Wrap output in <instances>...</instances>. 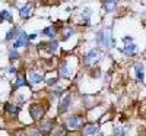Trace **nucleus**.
Returning <instances> with one entry per match:
<instances>
[{
  "mask_svg": "<svg viewBox=\"0 0 146 136\" xmlns=\"http://www.w3.org/2000/svg\"><path fill=\"white\" fill-rule=\"evenodd\" d=\"M123 43H124V45H126V44H131V43H133V37H131V35L123 37Z\"/></svg>",
  "mask_w": 146,
  "mask_h": 136,
  "instance_id": "obj_26",
  "label": "nucleus"
},
{
  "mask_svg": "<svg viewBox=\"0 0 146 136\" xmlns=\"http://www.w3.org/2000/svg\"><path fill=\"white\" fill-rule=\"evenodd\" d=\"M19 15H21V18H22V19H29V18L34 15L32 5H31V3H28V5H25L23 7H21V9H19Z\"/></svg>",
  "mask_w": 146,
  "mask_h": 136,
  "instance_id": "obj_13",
  "label": "nucleus"
},
{
  "mask_svg": "<svg viewBox=\"0 0 146 136\" xmlns=\"http://www.w3.org/2000/svg\"><path fill=\"white\" fill-rule=\"evenodd\" d=\"M82 133L85 136H96L100 133V127L96 123H85L82 127Z\"/></svg>",
  "mask_w": 146,
  "mask_h": 136,
  "instance_id": "obj_10",
  "label": "nucleus"
},
{
  "mask_svg": "<svg viewBox=\"0 0 146 136\" xmlns=\"http://www.w3.org/2000/svg\"><path fill=\"white\" fill-rule=\"evenodd\" d=\"M45 114V107L41 103H32L29 105V116L35 120V121H40L44 119Z\"/></svg>",
  "mask_w": 146,
  "mask_h": 136,
  "instance_id": "obj_4",
  "label": "nucleus"
},
{
  "mask_svg": "<svg viewBox=\"0 0 146 136\" xmlns=\"http://www.w3.org/2000/svg\"><path fill=\"white\" fill-rule=\"evenodd\" d=\"M15 136H29V133H27L23 129H21V130H18V132L15 133Z\"/></svg>",
  "mask_w": 146,
  "mask_h": 136,
  "instance_id": "obj_28",
  "label": "nucleus"
},
{
  "mask_svg": "<svg viewBox=\"0 0 146 136\" xmlns=\"http://www.w3.org/2000/svg\"><path fill=\"white\" fill-rule=\"evenodd\" d=\"M21 34V29L18 27H12L9 31H7V35H6V41H12V40H16Z\"/></svg>",
  "mask_w": 146,
  "mask_h": 136,
  "instance_id": "obj_17",
  "label": "nucleus"
},
{
  "mask_svg": "<svg viewBox=\"0 0 146 136\" xmlns=\"http://www.w3.org/2000/svg\"><path fill=\"white\" fill-rule=\"evenodd\" d=\"M29 45V38H28V34L25 32V31H21V34H19V37L15 40V43H13V50H18L19 47H28Z\"/></svg>",
  "mask_w": 146,
  "mask_h": 136,
  "instance_id": "obj_8",
  "label": "nucleus"
},
{
  "mask_svg": "<svg viewBox=\"0 0 146 136\" xmlns=\"http://www.w3.org/2000/svg\"><path fill=\"white\" fill-rule=\"evenodd\" d=\"M66 136H79V135L75 133V132H70V133H66Z\"/></svg>",
  "mask_w": 146,
  "mask_h": 136,
  "instance_id": "obj_31",
  "label": "nucleus"
},
{
  "mask_svg": "<svg viewBox=\"0 0 146 136\" xmlns=\"http://www.w3.org/2000/svg\"><path fill=\"white\" fill-rule=\"evenodd\" d=\"M58 47H60V45H58V41H57V40H51L50 43H48V51L54 54V53L58 51Z\"/></svg>",
  "mask_w": 146,
  "mask_h": 136,
  "instance_id": "obj_20",
  "label": "nucleus"
},
{
  "mask_svg": "<svg viewBox=\"0 0 146 136\" xmlns=\"http://www.w3.org/2000/svg\"><path fill=\"white\" fill-rule=\"evenodd\" d=\"M36 37H38V32H34V34H31V35H28V38H29V43L32 41V40H35Z\"/></svg>",
  "mask_w": 146,
  "mask_h": 136,
  "instance_id": "obj_29",
  "label": "nucleus"
},
{
  "mask_svg": "<svg viewBox=\"0 0 146 136\" xmlns=\"http://www.w3.org/2000/svg\"><path fill=\"white\" fill-rule=\"evenodd\" d=\"M29 136H44V133L41 130H38V129H32L29 132Z\"/></svg>",
  "mask_w": 146,
  "mask_h": 136,
  "instance_id": "obj_25",
  "label": "nucleus"
},
{
  "mask_svg": "<svg viewBox=\"0 0 146 136\" xmlns=\"http://www.w3.org/2000/svg\"><path fill=\"white\" fill-rule=\"evenodd\" d=\"M63 92H64L63 88H56V89L51 92V97H54V98H60V97L63 95Z\"/></svg>",
  "mask_w": 146,
  "mask_h": 136,
  "instance_id": "obj_24",
  "label": "nucleus"
},
{
  "mask_svg": "<svg viewBox=\"0 0 146 136\" xmlns=\"http://www.w3.org/2000/svg\"><path fill=\"white\" fill-rule=\"evenodd\" d=\"M63 34H64V35L62 37V38H63V40H67L69 37H72L73 34H75V29H73V28H66V29L63 31Z\"/></svg>",
  "mask_w": 146,
  "mask_h": 136,
  "instance_id": "obj_23",
  "label": "nucleus"
},
{
  "mask_svg": "<svg viewBox=\"0 0 146 136\" xmlns=\"http://www.w3.org/2000/svg\"><path fill=\"white\" fill-rule=\"evenodd\" d=\"M45 83H47V86H56V85L58 83V76H51V78H48V79L45 81Z\"/></svg>",
  "mask_w": 146,
  "mask_h": 136,
  "instance_id": "obj_21",
  "label": "nucleus"
},
{
  "mask_svg": "<svg viewBox=\"0 0 146 136\" xmlns=\"http://www.w3.org/2000/svg\"><path fill=\"white\" fill-rule=\"evenodd\" d=\"M145 65H143V61H135L133 63V72H135V76H136V79L139 81V82H145Z\"/></svg>",
  "mask_w": 146,
  "mask_h": 136,
  "instance_id": "obj_7",
  "label": "nucleus"
},
{
  "mask_svg": "<svg viewBox=\"0 0 146 136\" xmlns=\"http://www.w3.org/2000/svg\"><path fill=\"white\" fill-rule=\"evenodd\" d=\"M7 73H16V67H13V66H10V67L7 69Z\"/></svg>",
  "mask_w": 146,
  "mask_h": 136,
  "instance_id": "obj_30",
  "label": "nucleus"
},
{
  "mask_svg": "<svg viewBox=\"0 0 146 136\" xmlns=\"http://www.w3.org/2000/svg\"><path fill=\"white\" fill-rule=\"evenodd\" d=\"M54 129H56L54 127V120H51V119L40 120V129L38 130H41L42 133H53Z\"/></svg>",
  "mask_w": 146,
  "mask_h": 136,
  "instance_id": "obj_11",
  "label": "nucleus"
},
{
  "mask_svg": "<svg viewBox=\"0 0 146 136\" xmlns=\"http://www.w3.org/2000/svg\"><path fill=\"white\" fill-rule=\"evenodd\" d=\"M21 57V54H19V51L18 50H13V48H12V50L9 51V60L12 61V60H18Z\"/></svg>",
  "mask_w": 146,
  "mask_h": 136,
  "instance_id": "obj_22",
  "label": "nucleus"
},
{
  "mask_svg": "<svg viewBox=\"0 0 146 136\" xmlns=\"http://www.w3.org/2000/svg\"><path fill=\"white\" fill-rule=\"evenodd\" d=\"M121 53H123L126 57H136L139 54V47L135 43L126 44V45H123V48H121Z\"/></svg>",
  "mask_w": 146,
  "mask_h": 136,
  "instance_id": "obj_9",
  "label": "nucleus"
},
{
  "mask_svg": "<svg viewBox=\"0 0 146 136\" xmlns=\"http://www.w3.org/2000/svg\"><path fill=\"white\" fill-rule=\"evenodd\" d=\"M91 75H92V78H100L101 76V70L98 67H95V70L91 72Z\"/></svg>",
  "mask_w": 146,
  "mask_h": 136,
  "instance_id": "obj_27",
  "label": "nucleus"
},
{
  "mask_svg": "<svg viewBox=\"0 0 146 136\" xmlns=\"http://www.w3.org/2000/svg\"><path fill=\"white\" fill-rule=\"evenodd\" d=\"M0 21H7V22H13V16L9 10H0Z\"/></svg>",
  "mask_w": 146,
  "mask_h": 136,
  "instance_id": "obj_19",
  "label": "nucleus"
},
{
  "mask_svg": "<svg viewBox=\"0 0 146 136\" xmlns=\"http://www.w3.org/2000/svg\"><path fill=\"white\" fill-rule=\"evenodd\" d=\"M70 104H72V94H67L63 97V100L58 103V107H57V114L62 116L64 113H67V110L70 108Z\"/></svg>",
  "mask_w": 146,
  "mask_h": 136,
  "instance_id": "obj_6",
  "label": "nucleus"
},
{
  "mask_svg": "<svg viewBox=\"0 0 146 136\" xmlns=\"http://www.w3.org/2000/svg\"><path fill=\"white\" fill-rule=\"evenodd\" d=\"M5 111L7 114H10V116H18L19 113H21V107H18L16 104H12V103H6L5 104Z\"/></svg>",
  "mask_w": 146,
  "mask_h": 136,
  "instance_id": "obj_16",
  "label": "nucleus"
},
{
  "mask_svg": "<svg viewBox=\"0 0 146 136\" xmlns=\"http://www.w3.org/2000/svg\"><path fill=\"white\" fill-rule=\"evenodd\" d=\"M28 83H29V82L27 81L25 75H22V73H18V75H16V81H15V83H13V91L22 88V86H27Z\"/></svg>",
  "mask_w": 146,
  "mask_h": 136,
  "instance_id": "obj_15",
  "label": "nucleus"
},
{
  "mask_svg": "<svg viewBox=\"0 0 146 136\" xmlns=\"http://www.w3.org/2000/svg\"><path fill=\"white\" fill-rule=\"evenodd\" d=\"M117 7H118V2H104L102 3V9H104V12H107V13H111V12H114V10H117Z\"/></svg>",
  "mask_w": 146,
  "mask_h": 136,
  "instance_id": "obj_18",
  "label": "nucleus"
},
{
  "mask_svg": "<svg viewBox=\"0 0 146 136\" xmlns=\"http://www.w3.org/2000/svg\"><path fill=\"white\" fill-rule=\"evenodd\" d=\"M85 125V120L82 116L79 114H75V116H69L66 117L64 120V127L69 130V132H78L79 129H82Z\"/></svg>",
  "mask_w": 146,
  "mask_h": 136,
  "instance_id": "obj_2",
  "label": "nucleus"
},
{
  "mask_svg": "<svg viewBox=\"0 0 146 136\" xmlns=\"http://www.w3.org/2000/svg\"><path fill=\"white\" fill-rule=\"evenodd\" d=\"M58 76L60 78H64V79H70L73 75V69L70 66V63L67 60H62V63L58 65Z\"/></svg>",
  "mask_w": 146,
  "mask_h": 136,
  "instance_id": "obj_5",
  "label": "nucleus"
},
{
  "mask_svg": "<svg viewBox=\"0 0 146 136\" xmlns=\"http://www.w3.org/2000/svg\"><path fill=\"white\" fill-rule=\"evenodd\" d=\"M96 44L104 47V48H111L115 44L114 37L111 35V31L110 29H101L98 34H96Z\"/></svg>",
  "mask_w": 146,
  "mask_h": 136,
  "instance_id": "obj_1",
  "label": "nucleus"
},
{
  "mask_svg": "<svg viewBox=\"0 0 146 136\" xmlns=\"http://www.w3.org/2000/svg\"><path fill=\"white\" fill-rule=\"evenodd\" d=\"M101 60V53L98 48H92V50H89L86 54H85L83 57V65L86 67H94L98 61Z\"/></svg>",
  "mask_w": 146,
  "mask_h": 136,
  "instance_id": "obj_3",
  "label": "nucleus"
},
{
  "mask_svg": "<svg viewBox=\"0 0 146 136\" xmlns=\"http://www.w3.org/2000/svg\"><path fill=\"white\" fill-rule=\"evenodd\" d=\"M28 81L31 85H40L44 82V76L41 73L35 72V70H29V75H28Z\"/></svg>",
  "mask_w": 146,
  "mask_h": 136,
  "instance_id": "obj_12",
  "label": "nucleus"
},
{
  "mask_svg": "<svg viewBox=\"0 0 146 136\" xmlns=\"http://www.w3.org/2000/svg\"><path fill=\"white\" fill-rule=\"evenodd\" d=\"M41 34H42L44 37H47V38H50V40H56L58 31H57V27H56V25H50V27L44 28Z\"/></svg>",
  "mask_w": 146,
  "mask_h": 136,
  "instance_id": "obj_14",
  "label": "nucleus"
}]
</instances>
